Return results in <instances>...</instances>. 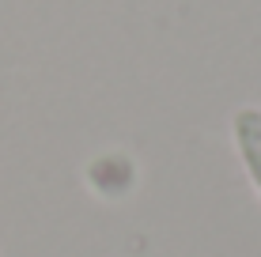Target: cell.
<instances>
[{
    "mask_svg": "<svg viewBox=\"0 0 261 257\" xmlns=\"http://www.w3.org/2000/svg\"><path fill=\"white\" fill-rule=\"evenodd\" d=\"M231 129H235V148L242 155V166H246L254 189L261 193V110L257 106H242L235 113V121H231Z\"/></svg>",
    "mask_w": 261,
    "mask_h": 257,
    "instance_id": "6da1fadb",
    "label": "cell"
}]
</instances>
